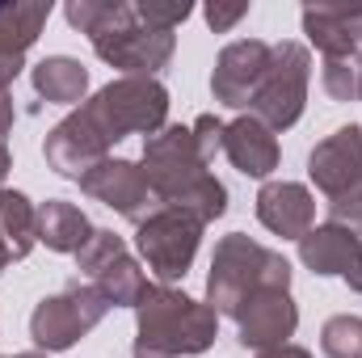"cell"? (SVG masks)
I'll return each instance as SVG.
<instances>
[{
  "instance_id": "cell-26",
  "label": "cell",
  "mask_w": 362,
  "mask_h": 358,
  "mask_svg": "<svg viewBox=\"0 0 362 358\" xmlns=\"http://www.w3.org/2000/svg\"><path fill=\"white\" fill-rule=\"evenodd\" d=\"M194 139H198V152H202L206 161H215V152L223 148V122H219L215 114L194 118Z\"/></svg>"
},
{
  "instance_id": "cell-27",
  "label": "cell",
  "mask_w": 362,
  "mask_h": 358,
  "mask_svg": "<svg viewBox=\"0 0 362 358\" xmlns=\"http://www.w3.org/2000/svg\"><path fill=\"white\" fill-rule=\"evenodd\" d=\"M245 13H249L245 0H240V4H219V0H215V4H206V25H211L215 34H223V30H232Z\"/></svg>"
},
{
  "instance_id": "cell-9",
  "label": "cell",
  "mask_w": 362,
  "mask_h": 358,
  "mask_svg": "<svg viewBox=\"0 0 362 358\" xmlns=\"http://www.w3.org/2000/svg\"><path fill=\"white\" fill-rule=\"evenodd\" d=\"M76 262L85 270V278H89V287L101 291V299L105 304H122V308H135L139 304V295L148 291V278H144V270L131 262V253H127V245H122V236H114V232H93V241L76 253Z\"/></svg>"
},
{
  "instance_id": "cell-28",
  "label": "cell",
  "mask_w": 362,
  "mask_h": 358,
  "mask_svg": "<svg viewBox=\"0 0 362 358\" xmlns=\"http://www.w3.org/2000/svg\"><path fill=\"white\" fill-rule=\"evenodd\" d=\"M257 358H312L303 346H291V342H282V346H270V350H262Z\"/></svg>"
},
{
  "instance_id": "cell-12",
  "label": "cell",
  "mask_w": 362,
  "mask_h": 358,
  "mask_svg": "<svg viewBox=\"0 0 362 358\" xmlns=\"http://www.w3.org/2000/svg\"><path fill=\"white\" fill-rule=\"evenodd\" d=\"M274 47L262 38H236L219 51L215 59V76H211V93L215 101L232 105V110H249L253 97L262 89L266 72H270Z\"/></svg>"
},
{
  "instance_id": "cell-13",
  "label": "cell",
  "mask_w": 362,
  "mask_h": 358,
  "mask_svg": "<svg viewBox=\"0 0 362 358\" xmlns=\"http://www.w3.org/2000/svg\"><path fill=\"white\" fill-rule=\"evenodd\" d=\"M47 165L64 178L81 181L89 169H97L101 161H110V139L101 135V127L89 118V110L81 105L76 114H68L51 135H47Z\"/></svg>"
},
{
  "instance_id": "cell-33",
  "label": "cell",
  "mask_w": 362,
  "mask_h": 358,
  "mask_svg": "<svg viewBox=\"0 0 362 358\" xmlns=\"http://www.w3.org/2000/svg\"><path fill=\"white\" fill-rule=\"evenodd\" d=\"M17 358H47V354H38V350H30V354H17Z\"/></svg>"
},
{
  "instance_id": "cell-35",
  "label": "cell",
  "mask_w": 362,
  "mask_h": 358,
  "mask_svg": "<svg viewBox=\"0 0 362 358\" xmlns=\"http://www.w3.org/2000/svg\"><path fill=\"white\" fill-rule=\"evenodd\" d=\"M358 97H362V85H358Z\"/></svg>"
},
{
  "instance_id": "cell-4",
  "label": "cell",
  "mask_w": 362,
  "mask_h": 358,
  "mask_svg": "<svg viewBox=\"0 0 362 358\" xmlns=\"http://www.w3.org/2000/svg\"><path fill=\"white\" fill-rule=\"evenodd\" d=\"M286 287H291V262L282 253L266 249V245L232 232L215 249L211 278H206V304L215 312L236 316L249 295H257V291H286Z\"/></svg>"
},
{
  "instance_id": "cell-3",
  "label": "cell",
  "mask_w": 362,
  "mask_h": 358,
  "mask_svg": "<svg viewBox=\"0 0 362 358\" xmlns=\"http://www.w3.org/2000/svg\"><path fill=\"white\" fill-rule=\"evenodd\" d=\"M135 312H139L135 354H152V358L202 354V350H211L215 329H219V312L211 304H198L185 291H173L165 282H156V287L148 282Z\"/></svg>"
},
{
  "instance_id": "cell-20",
  "label": "cell",
  "mask_w": 362,
  "mask_h": 358,
  "mask_svg": "<svg viewBox=\"0 0 362 358\" xmlns=\"http://www.w3.org/2000/svg\"><path fill=\"white\" fill-rule=\"evenodd\" d=\"M47 17H51L47 0H0V51L25 55V47L42 34Z\"/></svg>"
},
{
  "instance_id": "cell-16",
  "label": "cell",
  "mask_w": 362,
  "mask_h": 358,
  "mask_svg": "<svg viewBox=\"0 0 362 358\" xmlns=\"http://www.w3.org/2000/svg\"><path fill=\"white\" fill-rule=\"evenodd\" d=\"M303 34L325 51V59L358 55L362 4H316V8H303Z\"/></svg>"
},
{
  "instance_id": "cell-25",
  "label": "cell",
  "mask_w": 362,
  "mask_h": 358,
  "mask_svg": "<svg viewBox=\"0 0 362 358\" xmlns=\"http://www.w3.org/2000/svg\"><path fill=\"white\" fill-rule=\"evenodd\" d=\"M139 8V17L144 21H152V25H160V30H177L181 21L189 17V4L185 0H144V4H135Z\"/></svg>"
},
{
  "instance_id": "cell-21",
  "label": "cell",
  "mask_w": 362,
  "mask_h": 358,
  "mask_svg": "<svg viewBox=\"0 0 362 358\" xmlns=\"http://www.w3.org/2000/svg\"><path fill=\"white\" fill-rule=\"evenodd\" d=\"M34 89H38V97L55 101V105H76L89 93V72L68 55H51L34 68Z\"/></svg>"
},
{
  "instance_id": "cell-6",
  "label": "cell",
  "mask_w": 362,
  "mask_h": 358,
  "mask_svg": "<svg viewBox=\"0 0 362 358\" xmlns=\"http://www.w3.org/2000/svg\"><path fill=\"white\" fill-rule=\"evenodd\" d=\"M105 299H101V291L89 287V282H68L59 295H51V299H42L38 308H34V316H30V337H34V346L38 350H47V354H55V350H68V346H76L85 333L97 329V321L105 316Z\"/></svg>"
},
{
  "instance_id": "cell-7",
  "label": "cell",
  "mask_w": 362,
  "mask_h": 358,
  "mask_svg": "<svg viewBox=\"0 0 362 358\" xmlns=\"http://www.w3.org/2000/svg\"><path fill=\"white\" fill-rule=\"evenodd\" d=\"M308 76H312V59L299 42H278L270 59V72L262 81V89L253 97L249 114L262 118L270 131H286L299 122L303 101H308Z\"/></svg>"
},
{
  "instance_id": "cell-30",
  "label": "cell",
  "mask_w": 362,
  "mask_h": 358,
  "mask_svg": "<svg viewBox=\"0 0 362 358\" xmlns=\"http://www.w3.org/2000/svg\"><path fill=\"white\" fill-rule=\"evenodd\" d=\"M346 282H350L354 291H362V241H358V249H354V258H350V270H346Z\"/></svg>"
},
{
  "instance_id": "cell-31",
  "label": "cell",
  "mask_w": 362,
  "mask_h": 358,
  "mask_svg": "<svg viewBox=\"0 0 362 358\" xmlns=\"http://www.w3.org/2000/svg\"><path fill=\"white\" fill-rule=\"evenodd\" d=\"M8 169H13V156H8V148L0 144V181H4V173H8ZM0 190H4V185H0Z\"/></svg>"
},
{
  "instance_id": "cell-34",
  "label": "cell",
  "mask_w": 362,
  "mask_h": 358,
  "mask_svg": "<svg viewBox=\"0 0 362 358\" xmlns=\"http://www.w3.org/2000/svg\"><path fill=\"white\" fill-rule=\"evenodd\" d=\"M135 358H152V354H135Z\"/></svg>"
},
{
  "instance_id": "cell-24",
  "label": "cell",
  "mask_w": 362,
  "mask_h": 358,
  "mask_svg": "<svg viewBox=\"0 0 362 358\" xmlns=\"http://www.w3.org/2000/svg\"><path fill=\"white\" fill-rule=\"evenodd\" d=\"M362 85V59L358 55H341V59H325V93L333 101H350L358 97Z\"/></svg>"
},
{
  "instance_id": "cell-17",
  "label": "cell",
  "mask_w": 362,
  "mask_h": 358,
  "mask_svg": "<svg viewBox=\"0 0 362 358\" xmlns=\"http://www.w3.org/2000/svg\"><path fill=\"white\" fill-rule=\"evenodd\" d=\"M223 152L245 178H270L278 169V139H274L270 127L262 118H253V114H245V118L223 127Z\"/></svg>"
},
{
  "instance_id": "cell-18",
  "label": "cell",
  "mask_w": 362,
  "mask_h": 358,
  "mask_svg": "<svg viewBox=\"0 0 362 358\" xmlns=\"http://www.w3.org/2000/svg\"><path fill=\"white\" fill-rule=\"evenodd\" d=\"M93 232L97 228L85 219V211L64 198H51L47 207H38V241L55 253H81L93 241Z\"/></svg>"
},
{
  "instance_id": "cell-22",
  "label": "cell",
  "mask_w": 362,
  "mask_h": 358,
  "mask_svg": "<svg viewBox=\"0 0 362 358\" xmlns=\"http://www.w3.org/2000/svg\"><path fill=\"white\" fill-rule=\"evenodd\" d=\"M0 241L8 245L13 262H21L38 241V211L17 190H0Z\"/></svg>"
},
{
  "instance_id": "cell-15",
  "label": "cell",
  "mask_w": 362,
  "mask_h": 358,
  "mask_svg": "<svg viewBox=\"0 0 362 358\" xmlns=\"http://www.w3.org/2000/svg\"><path fill=\"white\" fill-rule=\"evenodd\" d=\"M257 219L286 241H303L316 224V198L299 181H270L257 194Z\"/></svg>"
},
{
  "instance_id": "cell-14",
  "label": "cell",
  "mask_w": 362,
  "mask_h": 358,
  "mask_svg": "<svg viewBox=\"0 0 362 358\" xmlns=\"http://www.w3.org/2000/svg\"><path fill=\"white\" fill-rule=\"evenodd\" d=\"M236 325H240V342L253 346V350H270L282 346L295 325H299V308L286 291H257L245 299V308L236 312Z\"/></svg>"
},
{
  "instance_id": "cell-23",
  "label": "cell",
  "mask_w": 362,
  "mask_h": 358,
  "mask_svg": "<svg viewBox=\"0 0 362 358\" xmlns=\"http://www.w3.org/2000/svg\"><path fill=\"white\" fill-rule=\"evenodd\" d=\"M329 358H362V316H333L320 333Z\"/></svg>"
},
{
  "instance_id": "cell-2",
  "label": "cell",
  "mask_w": 362,
  "mask_h": 358,
  "mask_svg": "<svg viewBox=\"0 0 362 358\" xmlns=\"http://www.w3.org/2000/svg\"><path fill=\"white\" fill-rule=\"evenodd\" d=\"M206 156L198 152L194 127H160L144 144V173L152 181L160 207H181L194 219H219L228 211V190L206 173Z\"/></svg>"
},
{
  "instance_id": "cell-32",
  "label": "cell",
  "mask_w": 362,
  "mask_h": 358,
  "mask_svg": "<svg viewBox=\"0 0 362 358\" xmlns=\"http://www.w3.org/2000/svg\"><path fill=\"white\" fill-rule=\"evenodd\" d=\"M8 262H13V253H8V245L0 241V274H4V266H8Z\"/></svg>"
},
{
  "instance_id": "cell-19",
  "label": "cell",
  "mask_w": 362,
  "mask_h": 358,
  "mask_svg": "<svg viewBox=\"0 0 362 358\" xmlns=\"http://www.w3.org/2000/svg\"><path fill=\"white\" fill-rule=\"evenodd\" d=\"M358 241L362 236H354L350 228L325 224V228H312L299 241V258H303V266L316 270V274H346L354 249H358Z\"/></svg>"
},
{
  "instance_id": "cell-10",
  "label": "cell",
  "mask_w": 362,
  "mask_h": 358,
  "mask_svg": "<svg viewBox=\"0 0 362 358\" xmlns=\"http://www.w3.org/2000/svg\"><path fill=\"white\" fill-rule=\"evenodd\" d=\"M81 190L97 202L114 207L131 224H144L160 211V198H156L152 181L144 173V165H135V161H101L97 169H89L81 178Z\"/></svg>"
},
{
  "instance_id": "cell-5",
  "label": "cell",
  "mask_w": 362,
  "mask_h": 358,
  "mask_svg": "<svg viewBox=\"0 0 362 358\" xmlns=\"http://www.w3.org/2000/svg\"><path fill=\"white\" fill-rule=\"evenodd\" d=\"M85 110L101 127V135L110 144H118L127 135H156L169 118V93L152 76H122V81H110L105 89H97V97Z\"/></svg>"
},
{
  "instance_id": "cell-29",
  "label": "cell",
  "mask_w": 362,
  "mask_h": 358,
  "mask_svg": "<svg viewBox=\"0 0 362 358\" xmlns=\"http://www.w3.org/2000/svg\"><path fill=\"white\" fill-rule=\"evenodd\" d=\"M8 127H13V101H8V89H0V144H4Z\"/></svg>"
},
{
  "instance_id": "cell-1",
  "label": "cell",
  "mask_w": 362,
  "mask_h": 358,
  "mask_svg": "<svg viewBox=\"0 0 362 358\" xmlns=\"http://www.w3.org/2000/svg\"><path fill=\"white\" fill-rule=\"evenodd\" d=\"M64 13L81 34L93 38V51L127 76H152L173 59V30L144 21L139 8L127 0H68Z\"/></svg>"
},
{
  "instance_id": "cell-11",
  "label": "cell",
  "mask_w": 362,
  "mask_h": 358,
  "mask_svg": "<svg viewBox=\"0 0 362 358\" xmlns=\"http://www.w3.org/2000/svg\"><path fill=\"white\" fill-rule=\"evenodd\" d=\"M308 173L316 181V190L325 194V202L362 198V127L358 122H350V127L333 131L325 144H316L312 156H308Z\"/></svg>"
},
{
  "instance_id": "cell-8",
  "label": "cell",
  "mask_w": 362,
  "mask_h": 358,
  "mask_svg": "<svg viewBox=\"0 0 362 358\" xmlns=\"http://www.w3.org/2000/svg\"><path fill=\"white\" fill-rule=\"evenodd\" d=\"M198 236H202V219H194L181 207H160L152 219L139 224L135 245H139L148 270L169 287V282L185 278V270L198 253Z\"/></svg>"
}]
</instances>
